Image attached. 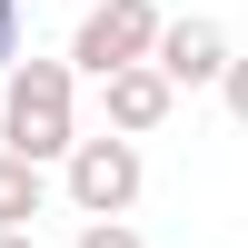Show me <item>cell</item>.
<instances>
[{
  "mask_svg": "<svg viewBox=\"0 0 248 248\" xmlns=\"http://www.w3.org/2000/svg\"><path fill=\"white\" fill-rule=\"evenodd\" d=\"M0 149L30 159V169L79 149V79H70V60H10V79H0Z\"/></svg>",
  "mask_w": 248,
  "mask_h": 248,
  "instance_id": "cell-1",
  "label": "cell"
},
{
  "mask_svg": "<svg viewBox=\"0 0 248 248\" xmlns=\"http://www.w3.org/2000/svg\"><path fill=\"white\" fill-rule=\"evenodd\" d=\"M159 40V0H79V30H70V79H109L139 70Z\"/></svg>",
  "mask_w": 248,
  "mask_h": 248,
  "instance_id": "cell-2",
  "label": "cell"
},
{
  "mask_svg": "<svg viewBox=\"0 0 248 248\" xmlns=\"http://www.w3.org/2000/svg\"><path fill=\"white\" fill-rule=\"evenodd\" d=\"M60 169H70V209H79V218H129V209H139V179H149V169H139V149H129V139H109V129L79 139Z\"/></svg>",
  "mask_w": 248,
  "mask_h": 248,
  "instance_id": "cell-3",
  "label": "cell"
},
{
  "mask_svg": "<svg viewBox=\"0 0 248 248\" xmlns=\"http://www.w3.org/2000/svg\"><path fill=\"white\" fill-rule=\"evenodd\" d=\"M149 70L169 79V90H218V70H229V30H218L209 10H179V20H159V40H149Z\"/></svg>",
  "mask_w": 248,
  "mask_h": 248,
  "instance_id": "cell-4",
  "label": "cell"
},
{
  "mask_svg": "<svg viewBox=\"0 0 248 248\" xmlns=\"http://www.w3.org/2000/svg\"><path fill=\"white\" fill-rule=\"evenodd\" d=\"M99 99H109V139H129V149H139V139H149L159 119L179 109V90L149 70V60H139V70H109V79H99Z\"/></svg>",
  "mask_w": 248,
  "mask_h": 248,
  "instance_id": "cell-5",
  "label": "cell"
},
{
  "mask_svg": "<svg viewBox=\"0 0 248 248\" xmlns=\"http://www.w3.org/2000/svg\"><path fill=\"white\" fill-rule=\"evenodd\" d=\"M40 199H50V179H40L30 159H10V149H0V229H30V218H40Z\"/></svg>",
  "mask_w": 248,
  "mask_h": 248,
  "instance_id": "cell-6",
  "label": "cell"
},
{
  "mask_svg": "<svg viewBox=\"0 0 248 248\" xmlns=\"http://www.w3.org/2000/svg\"><path fill=\"white\" fill-rule=\"evenodd\" d=\"M70 248H149V238H139L129 218H79V238H70Z\"/></svg>",
  "mask_w": 248,
  "mask_h": 248,
  "instance_id": "cell-7",
  "label": "cell"
},
{
  "mask_svg": "<svg viewBox=\"0 0 248 248\" xmlns=\"http://www.w3.org/2000/svg\"><path fill=\"white\" fill-rule=\"evenodd\" d=\"M218 99H229V119L248 129V50H229V70H218Z\"/></svg>",
  "mask_w": 248,
  "mask_h": 248,
  "instance_id": "cell-8",
  "label": "cell"
},
{
  "mask_svg": "<svg viewBox=\"0 0 248 248\" xmlns=\"http://www.w3.org/2000/svg\"><path fill=\"white\" fill-rule=\"evenodd\" d=\"M10 60H20V0H0V79H10Z\"/></svg>",
  "mask_w": 248,
  "mask_h": 248,
  "instance_id": "cell-9",
  "label": "cell"
},
{
  "mask_svg": "<svg viewBox=\"0 0 248 248\" xmlns=\"http://www.w3.org/2000/svg\"><path fill=\"white\" fill-rule=\"evenodd\" d=\"M0 248H40V238H30V229H0Z\"/></svg>",
  "mask_w": 248,
  "mask_h": 248,
  "instance_id": "cell-10",
  "label": "cell"
}]
</instances>
